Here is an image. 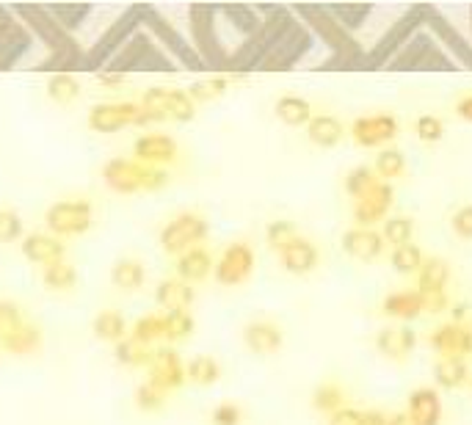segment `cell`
<instances>
[{"label": "cell", "instance_id": "6da1fadb", "mask_svg": "<svg viewBox=\"0 0 472 425\" xmlns=\"http://www.w3.org/2000/svg\"><path fill=\"white\" fill-rule=\"evenodd\" d=\"M207 232H210V224H207V219L202 216V212L183 210L171 222H166V227L160 230V249L168 254V258L177 260L180 254L202 246Z\"/></svg>", "mask_w": 472, "mask_h": 425}, {"label": "cell", "instance_id": "7a4b0ae2", "mask_svg": "<svg viewBox=\"0 0 472 425\" xmlns=\"http://www.w3.org/2000/svg\"><path fill=\"white\" fill-rule=\"evenodd\" d=\"M45 224L48 232L61 240L86 235L95 224V204L89 199H59L48 207Z\"/></svg>", "mask_w": 472, "mask_h": 425}, {"label": "cell", "instance_id": "3957f363", "mask_svg": "<svg viewBox=\"0 0 472 425\" xmlns=\"http://www.w3.org/2000/svg\"><path fill=\"white\" fill-rule=\"evenodd\" d=\"M89 127L95 133H119L124 127H141L150 124L139 103H100L89 111Z\"/></svg>", "mask_w": 472, "mask_h": 425}, {"label": "cell", "instance_id": "277c9868", "mask_svg": "<svg viewBox=\"0 0 472 425\" xmlns=\"http://www.w3.org/2000/svg\"><path fill=\"white\" fill-rule=\"evenodd\" d=\"M251 274H254V249L246 240L230 243L222 251V258L216 260V268H213V276H216V282L224 287H238Z\"/></svg>", "mask_w": 472, "mask_h": 425}, {"label": "cell", "instance_id": "5b68a950", "mask_svg": "<svg viewBox=\"0 0 472 425\" xmlns=\"http://www.w3.org/2000/svg\"><path fill=\"white\" fill-rule=\"evenodd\" d=\"M147 384L158 387L160 393H175L180 387L188 384V378H186V365L180 359V354L175 348H155V357L147 367Z\"/></svg>", "mask_w": 472, "mask_h": 425}, {"label": "cell", "instance_id": "8992f818", "mask_svg": "<svg viewBox=\"0 0 472 425\" xmlns=\"http://www.w3.org/2000/svg\"><path fill=\"white\" fill-rule=\"evenodd\" d=\"M395 202V191L390 183H376L362 199L354 202V222L362 230H373L376 224H384L390 219V210Z\"/></svg>", "mask_w": 472, "mask_h": 425}, {"label": "cell", "instance_id": "52a82bcc", "mask_svg": "<svg viewBox=\"0 0 472 425\" xmlns=\"http://www.w3.org/2000/svg\"><path fill=\"white\" fill-rule=\"evenodd\" d=\"M398 131H401V124L393 113H370V116L354 119L349 133L357 147L370 149V147H384L393 139H398Z\"/></svg>", "mask_w": 472, "mask_h": 425}, {"label": "cell", "instance_id": "ba28073f", "mask_svg": "<svg viewBox=\"0 0 472 425\" xmlns=\"http://www.w3.org/2000/svg\"><path fill=\"white\" fill-rule=\"evenodd\" d=\"M428 346L440 354V359L453 357V359L467 362V357H472V326L469 323H453V321L442 323L428 334Z\"/></svg>", "mask_w": 472, "mask_h": 425}, {"label": "cell", "instance_id": "9c48e42d", "mask_svg": "<svg viewBox=\"0 0 472 425\" xmlns=\"http://www.w3.org/2000/svg\"><path fill=\"white\" fill-rule=\"evenodd\" d=\"M144 172L147 166L136 163L133 158H113L103 166V180L116 194H141L144 191Z\"/></svg>", "mask_w": 472, "mask_h": 425}, {"label": "cell", "instance_id": "30bf717a", "mask_svg": "<svg viewBox=\"0 0 472 425\" xmlns=\"http://www.w3.org/2000/svg\"><path fill=\"white\" fill-rule=\"evenodd\" d=\"M180 147L166 133H144L133 147V160L150 168H163L168 163H177Z\"/></svg>", "mask_w": 472, "mask_h": 425}, {"label": "cell", "instance_id": "8fae6325", "mask_svg": "<svg viewBox=\"0 0 472 425\" xmlns=\"http://www.w3.org/2000/svg\"><path fill=\"white\" fill-rule=\"evenodd\" d=\"M277 254H279L282 268H285L287 274H293V276H307V274H313V271L318 268V263H321L318 246H315L310 238H304V235H295L293 240H287Z\"/></svg>", "mask_w": 472, "mask_h": 425}, {"label": "cell", "instance_id": "7c38bea8", "mask_svg": "<svg viewBox=\"0 0 472 425\" xmlns=\"http://www.w3.org/2000/svg\"><path fill=\"white\" fill-rule=\"evenodd\" d=\"M23 258L33 266H50L67 258V243L50 232H31L23 238Z\"/></svg>", "mask_w": 472, "mask_h": 425}, {"label": "cell", "instance_id": "4fadbf2b", "mask_svg": "<svg viewBox=\"0 0 472 425\" xmlns=\"http://www.w3.org/2000/svg\"><path fill=\"white\" fill-rule=\"evenodd\" d=\"M243 343H246V348L251 351V354H257V357H271V354H277L279 348H282V343H285V331H282V326L279 323H274V321H251V323H246V329H243Z\"/></svg>", "mask_w": 472, "mask_h": 425}, {"label": "cell", "instance_id": "5bb4252c", "mask_svg": "<svg viewBox=\"0 0 472 425\" xmlns=\"http://www.w3.org/2000/svg\"><path fill=\"white\" fill-rule=\"evenodd\" d=\"M417 346V331L409 326H387L376 334V351L393 362L406 359Z\"/></svg>", "mask_w": 472, "mask_h": 425}, {"label": "cell", "instance_id": "9a60e30c", "mask_svg": "<svg viewBox=\"0 0 472 425\" xmlns=\"http://www.w3.org/2000/svg\"><path fill=\"white\" fill-rule=\"evenodd\" d=\"M384 238L381 232L376 230H362V227H354L349 230L346 235H342V249H346L349 258L359 260V263H373L381 258V251H384Z\"/></svg>", "mask_w": 472, "mask_h": 425}, {"label": "cell", "instance_id": "2e32d148", "mask_svg": "<svg viewBox=\"0 0 472 425\" xmlns=\"http://www.w3.org/2000/svg\"><path fill=\"white\" fill-rule=\"evenodd\" d=\"M213 268H216V260H213V254L207 246H196L186 254H180V258L175 260V276L188 282V285H199L204 282Z\"/></svg>", "mask_w": 472, "mask_h": 425}, {"label": "cell", "instance_id": "e0dca14e", "mask_svg": "<svg viewBox=\"0 0 472 425\" xmlns=\"http://www.w3.org/2000/svg\"><path fill=\"white\" fill-rule=\"evenodd\" d=\"M39 346H41V329L36 323H31L28 318L9 326L6 331H0V348L14 354V357L33 354Z\"/></svg>", "mask_w": 472, "mask_h": 425}, {"label": "cell", "instance_id": "ac0fdd59", "mask_svg": "<svg viewBox=\"0 0 472 425\" xmlns=\"http://www.w3.org/2000/svg\"><path fill=\"white\" fill-rule=\"evenodd\" d=\"M414 425H442V398L434 387H417L409 395V409Z\"/></svg>", "mask_w": 472, "mask_h": 425}, {"label": "cell", "instance_id": "d6986e66", "mask_svg": "<svg viewBox=\"0 0 472 425\" xmlns=\"http://www.w3.org/2000/svg\"><path fill=\"white\" fill-rule=\"evenodd\" d=\"M194 299H196L194 285H188V282H183L177 276H166L158 285V290H155V302L166 312H171V310H188L194 304Z\"/></svg>", "mask_w": 472, "mask_h": 425}, {"label": "cell", "instance_id": "ffe728a7", "mask_svg": "<svg viewBox=\"0 0 472 425\" xmlns=\"http://www.w3.org/2000/svg\"><path fill=\"white\" fill-rule=\"evenodd\" d=\"M450 266L445 258H425L422 268L417 271V293L420 295H442L448 293Z\"/></svg>", "mask_w": 472, "mask_h": 425}, {"label": "cell", "instance_id": "44dd1931", "mask_svg": "<svg viewBox=\"0 0 472 425\" xmlns=\"http://www.w3.org/2000/svg\"><path fill=\"white\" fill-rule=\"evenodd\" d=\"M381 312L395 321H414L422 315V295L417 290H395L381 302Z\"/></svg>", "mask_w": 472, "mask_h": 425}, {"label": "cell", "instance_id": "7402d4cb", "mask_svg": "<svg viewBox=\"0 0 472 425\" xmlns=\"http://www.w3.org/2000/svg\"><path fill=\"white\" fill-rule=\"evenodd\" d=\"M342 136H346V124H342L337 116L331 113H318L313 116V122L307 124V139L321 147V149H331L342 141Z\"/></svg>", "mask_w": 472, "mask_h": 425}, {"label": "cell", "instance_id": "603a6c76", "mask_svg": "<svg viewBox=\"0 0 472 425\" xmlns=\"http://www.w3.org/2000/svg\"><path fill=\"white\" fill-rule=\"evenodd\" d=\"M274 113L287 127H307L315 116L313 103L304 100V97H298V95H282L274 105Z\"/></svg>", "mask_w": 472, "mask_h": 425}, {"label": "cell", "instance_id": "cb8c5ba5", "mask_svg": "<svg viewBox=\"0 0 472 425\" xmlns=\"http://www.w3.org/2000/svg\"><path fill=\"white\" fill-rule=\"evenodd\" d=\"M92 331L97 339H103V343L108 346H119L122 339H127V334H131V326H127L124 315L116 312V310H103L97 312L95 323H92Z\"/></svg>", "mask_w": 472, "mask_h": 425}, {"label": "cell", "instance_id": "d4e9b609", "mask_svg": "<svg viewBox=\"0 0 472 425\" xmlns=\"http://www.w3.org/2000/svg\"><path fill=\"white\" fill-rule=\"evenodd\" d=\"M111 282L124 290V293H133V290H141L144 282H147V268L141 260L136 258H122L116 260V266L111 268Z\"/></svg>", "mask_w": 472, "mask_h": 425}, {"label": "cell", "instance_id": "484cf974", "mask_svg": "<svg viewBox=\"0 0 472 425\" xmlns=\"http://www.w3.org/2000/svg\"><path fill=\"white\" fill-rule=\"evenodd\" d=\"M434 378L442 390H458L464 384H469V367L464 359H453V357H442L434 367Z\"/></svg>", "mask_w": 472, "mask_h": 425}, {"label": "cell", "instance_id": "4316f807", "mask_svg": "<svg viewBox=\"0 0 472 425\" xmlns=\"http://www.w3.org/2000/svg\"><path fill=\"white\" fill-rule=\"evenodd\" d=\"M41 285L53 293H69L77 285V268L67 258L59 263H50L41 268Z\"/></svg>", "mask_w": 472, "mask_h": 425}, {"label": "cell", "instance_id": "83f0119b", "mask_svg": "<svg viewBox=\"0 0 472 425\" xmlns=\"http://www.w3.org/2000/svg\"><path fill=\"white\" fill-rule=\"evenodd\" d=\"M373 172H376V177L381 183H393V180L404 177L406 175V158H404V152L395 149V147H384L376 155V160H373Z\"/></svg>", "mask_w": 472, "mask_h": 425}, {"label": "cell", "instance_id": "f1b7e54d", "mask_svg": "<svg viewBox=\"0 0 472 425\" xmlns=\"http://www.w3.org/2000/svg\"><path fill=\"white\" fill-rule=\"evenodd\" d=\"M127 337H131L133 343H141V346H147V348H155V346L160 343V339H166L163 315H160V312H150V315L139 318Z\"/></svg>", "mask_w": 472, "mask_h": 425}, {"label": "cell", "instance_id": "f546056e", "mask_svg": "<svg viewBox=\"0 0 472 425\" xmlns=\"http://www.w3.org/2000/svg\"><path fill=\"white\" fill-rule=\"evenodd\" d=\"M186 378L191 381V384L196 387H210V384H216V381L222 378V365L202 354V357H194L188 365H186Z\"/></svg>", "mask_w": 472, "mask_h": 425}, {"label": "cell", "instance_id": "4dcf8cb0", "mask_svg": "<svg viewBox=\"0 0 472 425\" xmlns=\"http://www.w3.org/2000/svg\"><path fill=\"white\" fill-rule=\"evenodd\" d=\"M425 263V254L417 243H406V246H398L393 249L390 254V266L395 268V274L401 276H417V271L422 268Z\"/></svg>", "mask_w": 472, "mask_h": 425}, {"label": "cell", "instance_id": "1f68e13d", "mask_svg": "<svg viewBox=\"0 0 472 425\" xmlns=\"http://www.w3.org/2000/svg\"><path fill=\"white\" fill-rule=\"evenodd\" d=\"M48 97L56 105H72L80 97V83L72 72H56L48 80Z\"/></svg>", "mask_w": 472, "mask_h": 425}, {"label": "cell", "instance_id": "d6a6232c", "mask_svg": "<svg viewBox=\"0 0 472 425\" xmlns=\"http://www.w3.org/2000/svg\"><path fill=\"white\" fill-rule=\"evenodd\" d=\"M155 357V348H147L141 343H133L131 337L122 339L119 346H113V359L124 367H150Z\"/></svg>", "mask_w": 472, "mask_h": 425}, {"label": "cell", "instance_id": "836d02e7", "mask_svg": "<svg viewBox=\"0 0 472 425\" xmlns=\"http://www.w3.org/2000/svg\"><path fill=\"white\" fill-rule=\"evenodd\" d=\"M163 326H166V343L177 346L194 334V315L188 310L163 312Z\"/></svg>", "mask_w": 472, "mask_h": 425}, {"label": "cell", "instance_id": "e575fe53", "mask_svg": "<svg viewBox=\"0 0 472 425\" xmlns=\"http://www.w3.org/2000/svg\"><path fill=\"white\" fill-rule=\"evenodd\" d=\"M313 406L331 417L334 411L346 409V390H342L337 381H323V384L315 387L313 393Z\"/></svg>", "mask_w": 472, "mask_h": 425}, {"label": "cell", "instance_id": "d590c367", "mask_svg": "<svg viewBox=\"0 0 472 425\" xmlns=\"http://www.w3.org/2000/svg\"><path fill=\"white\" fill-rule=\"evenodd\" d=\"M227 89H230V77L227 75H219V77L196 80L194 86L188 89V97L194 100V105H202V103L219 100L222 95H227Z\"/></svg>", "mask_w": 472, "mask_h": 425}, {"label": "cell", "instance_id": "8d00e7d4", "mask_svg": "<svg viewBox=\"0 0 472 425\" xmlns=\"http://www.w3.org/2000/svg\"><path fill=\"white\" fill-rule=\"evenodd\" d=\"M381 238H384V243L393 246V249L406 246L414 238V222L409 216H390L387 222H384Z\"/></svg>", "mask_w": 472, "mask_h": 425}, {"label": "cell", "instance_id": "74e56055", "mask_svg": "<svg viewBox=\"0 0 472 425\" xmlns=\"http://www.w3.org/2000/svg\"><path fill=\"white\" fill-rule=\"evenodd\" d=\"M139 105H141V111H144V116H147L150 124H155V122H168V113H166V105H168V89H163V86H152V89H147V92L141 95Z\"/></svg>", "mask_w": 472, "mask_h": 425}, {"label": "cell", "instance_id": "f35d334b", "mask_svg": "<svg viewBox=\"0 0 472 425\" xmlns=\"http://www.w3.org/2000/svg\"><path fill=\"white\" fill-rule=\"evenodd\" d=\"M378 183V177H376V172H373V166H354L351 172H349V177H346V194L357 202V199H362L373 185Z\"/></svg>", "mask_w": 472, "mask_h": 425}, {"label": "cell", "instance_id": "ab89813d", "mask_svg": "<svg viewBox=\"0 0 472 425\" xmlns=\"http://www.w3.org/2000/svg\"><path fill=\"white\" fill-rule=\"evenodd\" d=\"M166 113H168V122H177V124H186L196 116V105L194 100L188 97V92H180V89H168V105H166Z\"/></svg>", "mask_w": 472, "mask_h": 425}, {"label": "cell", "instance_id": "60d3db41", "mask_svg": "<svg viewBox=\"0 0 472 425\" xmlns=\"http://www.w3.org/2000/svg\"><path fill=\"white\" fill-rule=\"evenodd\" d=\"M414 133L422 144H437L445 139V122L434 113H422L414 122Z\"/></svg>", "mask_w": 472, "mask_h": 425}, {"label": "cell", "instance_id": "b9f144b4", "mask_svg": "<svg viewBox=\"0 0 472 425\" xmlns=\"http://www.w3.org/2000/svg\"><path fill=\"white\" fill-rule=\"evenodd\" d=\"M23 238V216L14 207H0V243H14Z\"/></svg>", "mask_w": 472, "mask_h": 425}, {"label": "cell", "instance_id": "7bdbcfd3", "mask_svg": "<svg viewBox=\"0 0 472 425\" xmlns=\"http://www.w3.org/2000/svg\"><path fill=\"white\" fill-rule=\"evenodd\" d=\"M166 401H168V395L166 393H160L158 387H152V384H144L136 390V406H139V411H144V414H155V411H160L163 406H166Z\"/></svg>", "mask_w": 472, "mask_h": 425}, {"label": "cell", "instance_id": "ee69618b", "mask_svg": "<svg viewBox=\"0 0 472 425\" xmlns=\"http://www.w3.org/2000/svg\"><path fill=\"white\" fill-rule=\"evenodd\" d=\"M298 235V230H295V224L293 222H287V219H277V222H271L268 227H266V243L274 249V251H279L287 240H293Z\"/></svg>", "mask_w": 472, "mask_h": 425}, {"label": "cell", "instance_id": "f6af8a7d", "mask_svg": "<svg viewBox=\"0 0 472 425\" xmlns=\"http://www.w3.org/2000/svg\"><path fill=\"white\" fill-rule=\"evenodd\" d=\"M243 422V409L238 403H219L210 411V425H241Z\"/></svg>", "mask_w": 472, "mask_h": 425}, {"label": "cell", "instance_id": "bcb514c9", "mask_svg": "<svg viewBox=\"0 0 472 425\" xmlns=\"http://www.w3.org/2000/svg\"><path fill=\"white\" fill-rule=\"evenodd\" d=\"M450 227L461 240H472V204H464L453 212Z\"/></svg>", "mask_w": 472, "mask_h": 425}, {"label": "cell", "instance_id": "7dc6e473", "mask_svg": "<svg viewBox=\"0 0 472 425\" xmlns=\"http://www.w3.org/2000/svg\"><path fill=\"white\" fill-rule=\"evenodd\" d=\"M370 12H373L370 6H334L331 9V14H337L340 20H349L346 28H359L368 20Z\"/></svg>", "mask_w": 472, "mask_h": 425}, {"label": "cell", "instance_id": "c3c4849f", "mask_svg": "<svg viewBox=\"0 0 472 425\" xmlns=\"http://www.w3.org/2000/svg\"><path fill=\"white\" fill-rule=\"evenodd\" d=\"M20 321H25L23 307L12 299H0V331H6L9 326H14Z\"/></svg>", "mask_w": 472, "mask_h": 425}, {"label": "cell", "instance_id": "681fc988", "mask_svg": "<svg viewBox=\"0 0 472 425\" xmlns=\"http://www.w3.org/2000/svg\"><path fill=\"white\" fill-rule=\"evenodd\" d=\"M329 425H365V411L346 406V409H340L329 417Z\"/></svg>", "mask_w": 472, "mask_h": 425}, {"label": "cell", "instance_id": "f907efd6", "mask_svg": "<svg viewBox=\"0 0 472 425\" xmlns=\"http://www.w3.org/2000/svg\"><path fill=\"white\" fill-rule=\"evenodd\" d=\"M168 185V172L166 168H150L147 166V172H144V191L152 194V191H163Z\"/></svg>", "mask_w": 472, "mask_h": 425}, {"label": "cell", "instance_id": "816d5d0a", "mask_svg": "<svg viewBox=\"0 0 472 425\" xmlns=\"http://www.w3.org/2000/svg\"><path fill=\"white\" fill-rule=\"evenodd\" d=\"M448 310H450L448 293H442V295H422V312H448Z\"/></svg>", "mask_w": 472, "mask_h": 425}, {"label": "cell", "instance_id": "f5cc1de1", "mask_svg": "<svg viewBox=\"0 0 472 425\" xmlns=\"http://www.w3.org/2000/svg\"><path fill=\"white\" fill-rule=\"evenodd\" d=\"M97 83L103 89H116V86H122V83H124V75L122 72H100Z\"/></svg>", "mask_w": 472, "mask_h": 425}, {"label": "cell", "instance_id": "db71d44e", "mask_svg": "<svg viewBox=\"0 0 472 425\" xmlns=\"http://www.w3.org/2000/svg\"><path fill=\"white\" fill-rule=\"evenodd\" d=\"M456 116L464 119V122H472V92L464 95V97H458V103H456Z\"/></svg>", "mask_w": 472, "mask_h": 425}, {"label": "cell", "instance_id": "11a10c76", "mask_svg": "<svg viewBox=\"0 0 472 425\" xmlns=\"http://www.w3.org/2000/svg\"><path fill=\"white\" fill-rule=\"evenodd\" d=\"M448 312L453 315V323H467V321H469V304H464V302L450 304V310H448Z\"/></svg>", "mask_w": 472, "mask_h": 425}, {"label": "cell", "instance_id": "9f6ffc18", "mask_svg": "<svg viewBox=\"0 0 472 425\" xmlns=\"http://www.w3.org/2000/svg\"><path fill=\"white\" fill-rule=\"evenodd\" d=\"M387 414L384 411H378V409H370V411H365V425H387Z\"/></svg>", "mask_w": 472, "mask_h": 425}, {"label": "cell", "instance_id": "6f0895ef", "mask_svg": "<svg viewBox=\"0 0 472 425\" xmlns=\"http://www.w3.org/2000/svg\"><path fill=\"white\" fill-rule=\"evenodd\" d=\"M387 425H414V422H412V417H409L406 411H398V414H393V417L387 420Z\"/></svg>", "mask_w": 472, "mask_h": 425}, {"label": "cell", "instance_id": "680465c9", "mask_svg": "<svg viewBox=\"0 0 472 425\" xmlns=\"http://www.w3.org/2000/svg\"><path fill=\"white\" fill-rule=\"evenodd\" d=\"M469 387H472V370H469Z\"/></svg>", "mask_w": 472, "mask_h": 425}, {"label": "cell", "instance_id": "91938a15", "mask_svg": "<svg viewBox=\"0 0 472 425\" xmlns=\"http://www.w3.org/2000/svg\"><path fill=\"white\" fill-rule=\"evenodd\" d=\"M469 321H472V304H469Z\"/></svg>", "mask_w": 472, "mask_h": 425}, {"label": "cell", "instance_id": "94428289", "mask_svg": "<svg viewBox=\"0 0 472 425\" xmlns=\"http://www.w3.org/2000/svg\"><path fill=\"white\" fill-rule=\"evenodd\" d=\"M0 351H4V348H0Z\"/></svg>", "mask_w": 472, "mask_h": 425}]
</instances>
